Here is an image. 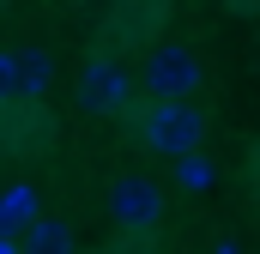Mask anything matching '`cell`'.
Segmentation results:
<instances>
[{"mask_svg": "<svg viewBox=\"0 0 260 254\" xmlns=\"http://www.w3.org/2000/svg\"><path fill=\"white\" fill-rule=\"evenodd\" d=\"M139 139L157 151V157H194L206 145V109L188 97H157L151 115L139 121Z\"/></svg>", "mask_w": 260, "mask_h": 254, "instance_id": "6da1fadb", "label": "cell"}, {"mask_svg": "<svg viewBox=\"0 0 260 254\" xmlns=\"http://www.w3.org/2000/svg\"><path fill=\"white\" fill-rule=\"evenodd\" d=\"M133 97V79L127 67L115 61V55H91V61H79L73 73V103L85 109V115H97V121H109V115H121Z\"/></svg>", "mask_w": 260, "mask_h": 254, "instance_id": "7a4b0ae2", "label": "cell"}, {"mask_svg": "<svg viewBox=\"0 0 260 254\" xmlns=\"http://www.w3.org/2000/svg\"><path fill=\"white\" fill-rule=\"evenodd\" d=\"M55 85V55L37 43H6L0 49V97L6 103H43Z\"/></svg>", "mask_w": 260, "mask_h": 254, "instance_id": "3957f363", "label": "cell"}, {"mask_svg": "<svg viewBox=\"0 0 260 254\" xmlns=\"http://www.w3.org/2000/svg\"><path fill=\"white\" fill-rule=\"evenodd\" d=\"M206 85V61L188 43H151L145 55V91L151 97H194Z\"/></svg>", "mask_w": 260, "mask_h": 254, "instance_id": "277c9868", "label": "cell"}, {"mask_svg": "<svg viewBox=\"0 0 260 254\" xmlns=\"http://www.w3.org/2000/svg\"><path fill=\"white\" fill-rule=\"evenodd\" d=\"M109 218H115L127 236H145V230L164 218V188H157L151 176H121V182L109 188Z\"/></svg>", "mask_w": 260, "mask_h": 254, "instance_id": "5b68a950", "label": "cell"}, {"mask_svg": "<svg viewBox=\"0 0 260 254\" xmlns=\"http://www.w3.org/2000/svg\"><path fill=\"white\" fill-rule=\"evenodd\" d=\"M43 103H6V151L12 157H30V151H43L49 139H55V121L43 115V121H30Z\"/></svg>", "mask_w": 260, "mask_h": 254, "instance_id": "8992f818", "label": "cell"}, {"mask_svg": "<svg viewBox=\"0 0 260 254\" xmlns=\"http://www.w3.org/2000/svg\"><path fill=\"white\" fill-rule=\"evenodd\" d=\"M37 218H43L37 188H30V182H12V188H6V200H0V236H24Z\"/></svg>", "mask_w": 260, "mask_h": 254, "instance_id": "52a82bcc", "label": "cell"}, {"mask_svg": "<svg viewBox=\"0 0 260 254\" xmlns=\"http://www.w3.org/2000/svg\"><path fill=\"white\" fill-rule=\"evenodd\" d=\"M18 242H24V254H79V242H73V230L61 218H37Z\"/></svg>", "mask_w": 260, "mask_h": 254, "instance_id": "ba28073f", "label": "cell"}, {"mask_svg": "<svg viewBox=\"0 0 260 254\" xmlns=\"http://www.w3.org/2000/svg\"><path fill=\"white\" fill-rule=\"evenodd\" d=\"M176 182H182V188H200V182H206V164H200V157H176Z\"/></svg>", "mask_w": 260, "mask_h": 254, "instance_id": "9c48e42d", "label": "cell"}]
</instances>
